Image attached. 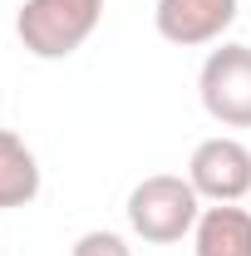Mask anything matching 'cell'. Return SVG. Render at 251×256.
I'll return each mask as SVG.
<instances>
[{
    "mask_svg": "<svg viewBox=\"0 0 251 256\" xmlns=\"http://www.w3.org/2000/svg\"><path fill=\"white\" fill-rule=\"evenodd\" d=\"M69 256H133V252H128V242L118 236V232L94 226V232H84V236L74 242V252H69Z\"/></svg>",
    "mask_w": 251,
    "mask_h": 256,
    "instance_id": "cell-8",
    "label": "cell"
},
{
    "mask_svg": "<svg viewBox=\"0 0 251 256\" xmlns=\"http://www.w3.org/2000/svg\"><path fill=\"white\" fill-rule=\"evenodd\" d=\"M192 256H251V212L236 202H212L192 226Z\"/></svg>",
    "mask_w": 251,
    "mask_h": 256,
    "instance_id": "cell-6",
    "label": "cell"
},
{
    "mask_svg": "<svg viewBox=\"0 0 251 256\" xmlns=\"http://www.w3.org/2000/svg\"><path fill=\"white\" fill-rule=\"evenodd\" d=\"M236 10H242V0H158L153 25L168 44L197 50V44H212L232 30Z\"/></svg>",
    "mask_w": 251,
    "mask_h": 256,
    "instance_id": "cell-5",
    "label": "cell"
},
{
    "mask_svg": "<svg viewBox=\"0 0 251 256\" xmlns=\"http://www.w3.org/2000/svg\"><path fill=\"white\" fill-rule=\"evenodd\" d=\"M188 182L207 202H242L251 197V148L242 138H202L188 158Z\"/></svg>",
    "mask_w": 251,
    "mask_h": 256,
    "instance_id": "cell-4",
    "label": "cell"
},
{
    "mask_svg": "<svg viewBox=\"0 0 251 256\" xmlns=\"http://www.w3.org/2000/svg\"><path fill=\"white\" fill-rule=\"evenodd\" d=\"M202 108L222 128H251V44H222L197 74Z\"/></svg>",
    "mask_w": 251,
    "mask_h": 256,
    "instance_id": "cell-3",
    "label": "cell"
},
{
    "mask_svg": "<svg viewBox=\"0 0 251 256\" xmlns=\"http://www.w3.org/2000/svg\"><path fill=\"white\" fill-rule=\"evenodd\" d=\"M128 226H133V236H143V242H153V246H172V242H182L197 217H202V197L192 188L188 178H172V172H153V178H143L138 188L128 192Z\"/></svg>",
    "mask_w": 251,
    "mask_h": 256,
    "instance_id": "cell-1",
    "label": "cell"
},
{
    "mask_svg": "<svg viewBox=\"0 0 251 256\" xmlns=\"http://www.w3.org/2000/svg\"><path fill=\"white\" fill-rule=\"evenodd\" d=\"M104 20V0H25L15 34L34 60H69Z\"/></svg>",
    "mask_w": 251,
    "mask_h": 256,
    "instance_id": "cell-2",
    "label": "cell"
},
{
    "mask_svg": "<svg viewBox=\"0 0 251 256\" xmlns=\"http://www.w3.org/2000/svg\"><path fill=\"white\" fill-rule=\"evenodd\" d=\"M40 197V158L25 148L20 133L0 128V207L15 212V207H30Z\"/></svg>",
    "mask_w": 251,
    "mask_h": 256,
    "instance_id": "cell-7",
    "label": "cell"
}]
</instances>
